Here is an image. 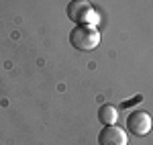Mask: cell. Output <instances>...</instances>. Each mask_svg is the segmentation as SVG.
Masks as SVG:
<instances>
[{
	"label": "cell",
	"mask_w": 153,
	"mask_h": 145,
	"mask_svg": "<svg viewBox=\"0 0 153 145\" xmlns=\"http://www.w3.org/2000/svg\"><path fill=\"white\" fill-rule=\"evenodd\" d=\"M70 43L78 51H92L100 45V31L94 25H76L70 33Z\"/></svg>",
	"instance_id": "cell-1"
},
{
	"label": "cell",
	"mask_w": 153,
	"mask_h": 145,
	"mask_svg": "<svg viewBox=\"0 0 153 145\" xmlns=\"http://www.w3.org/2000/svg\"><path fill=\"white\" fill-rule=\"evenodd\" d=\"M151 125H153L151 117L145 110H133L127 117V131L135 137H145L151 131Z\"/></svg>",
	"instance_id": "cell-2"
},
{
	"label": "cell",
	"mask_w": 153,
	"mask_h": 145,
	"mask_svg": "<svg viewBox=\"0 0 153 145\" xmlns=\"http://www.w3.org/2000/svg\"><path fill=\"white\" fill-rule=\"evenodd\" d=\"M92 4L88 0H71L68 4V19L76 25H92L90 19H92Z\"/></svg>",
	"instance_id": "cell-3"
},
{
	"label": "cell",
	"mask_w": 153,
	"mask_h": 145,
	"mask_svg": "<svg viewBox=\"0 0 153 145\" xmlns=\"http://www.w3.org/2000/svg\"><path fill=\"white\" fill-rule=\"evenodd\" d=\"M98 145H129V135L118 125H106L98 133Z\"/></svg>",
	"instance_id": "cell-4"
},
{
	"label": "cell",
	"mask_w": 153,
	"mask_h": 145,
	"mask_svg": "<svg viewBox=\"0 0 153 145\" xmlns=\"http://www.w3.org/2000/svg\"><path fill=\"white\" fill-rule=\"evenodd\" d=\"M98 121L102 123V125H117L118 121V110L117 106H112V104H102L100 109H98Z\"/></svg>",
	"instance_id": "cell-5"
}]
</instances>
